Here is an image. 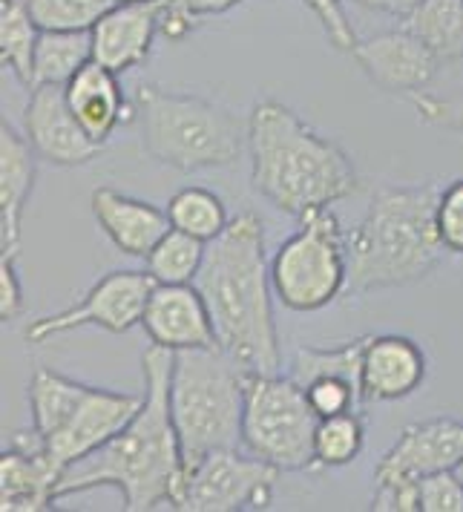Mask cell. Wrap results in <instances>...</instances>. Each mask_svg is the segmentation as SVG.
Wrapping results in <instances>:
<instances>
[{"instance_id":"29","label":"cell","mask_w":463,"mask_h":512,"mask_svg":"<svg viewBox=\"0 0 463 512\" xmlns=\"http://www.w3.org/2000/svg\"><path fill=\"white\" fill-rule=\"evenodd\" d=\"M366 446V423L360 412H343L317 420L314 469H337L360 458Z\"/></svg>"},{"instance_id":"26","label":"cell","mask_w":463,"mask_h":512,"mask_svg":"<svg viewBox=\"0 0 463 512\" xmlns=\"http://www.w3.org/2000/svg\"><path fill=\"white\" fill-rule=\"evenodd\" d=\"M41 29L32 21L26 0H0V64L32 90L35 47Z\"/></svg>"},{"instance_id":"40","label":"cell","mask_w":463,"mask_h":512,"mask_svg":"<svg viewBox=\"0 0 463 512\" xmlns=\"http://www.w3.org/2000/svg\"><path fill=\"white\" fill-rule=\"evenodd\" d=\"M190 12H196L199 18H210V15H225L233 6H239L242 0H182Z\"/></svg>"},{"instance_id":"6","label":"cell","mask_w":463,"mask_h":512,"mask_svg":"<svg viewBox=\"0 0 463 512\" xmlns=\"http://www.w3.org/2000/svg\"><path fill=\"white\" fill-rule=\"evenodd\" d=\"M245 380L248 369L219 346L173 354L170 415L182 443L185 469L216 449L242 443Z\"/></svg>"},{"instance_id":"11","label":"cell","mask_w":463,"mask_h":512,"mask_svg":"<svg viewBox=\"0 0 463 512\" xmlns=\"http://www.w3.org/2000/svg\"><path fill=\"white\" fill-rule=\"evenodd\" d=\"M141 400H144V395L87 386V392L81 395L67 423L44 441L52 464L61 472H67L72 464L90 458L93 452H98L104 443L113 441L118 432L136 418Z\"/></svg>"},{"instance_id":"33","label":"cell","mask_w":463,"mask_h":512,"mask_svg":"<svg viewBox=\"0 0 463 512\" xmlns=\"http://www.w3.org/2000/svg\"><path fill=\"white\" fill-rule=\"evenodd\" d=\"M438 231L443 248L449 254L463 256V179L440 187Z\"/></svg>"},{"instance_id":"15","label":"cell","mask_w":463,"mask_h":512,"mask_svg":"<svg viewBox=\"0 0 463 512\" xmlns=\"http://www.w3.org/2000/svg\"><path fill=\"white\" fill-rule=\"evenodd\" d=\"M141 328L150 337L153 346L170 351L187 349H216V328L210 308L196 288V282L187 285H162L156 282Z\"/></svg>"},{"instance_id":"32","label":"cell","mask_w":463,"mask_h":512,"mask_svg":"<svg viewBox=\"0 0 463 512\" xmlns=\"http://www.w3.org/2000/svg\"><path fill=\"white\" fill-rule=\"evenodd\" d=\"M374 512H420V478L374 469Z\"/></svg>"},{"instance_id":"22","label":"cell","mask_w":463,"mask_h":512,"mask_svg":"<svg viewBox=\"0 0 463 512\" xmlns=\"http://www.w3.org/2000/svg\"><path fill=\"white\" fill-rule=\"evenodd\" d=\"M403 26L435 52L443 67L463 61V0H423Z\"/></svg>"},{"instance_id":"37","label":"cell","mask_w":463,"mask_h":512,"mask_svg":"<svg viewBox=\"0 0 463 512\" xmlns=\"http://www.w3.org/2000/svg\"><path fill=\"white\" fill-rule=\"evenodd\" d=\"M202 24L196 12H190L182 0H162L159 6V38L170 44H182Z\"/></svg>"},{"instance_id":"4","label":"cell","mask_w":463,"mask_h":512,"mask_svg":"<svg viewBox=\"0 0 463 512\" xmlns=\"http://www.w3.org/2000/svg\"><path fill=\"white\" fill-rule=\"evenodd\" d=\"M440 185H380L348 233V294L403 288L426 280L443 262L438 231Z\"/></svg>"},{"instance_id":"42","label":"cell","mask_w":463,"mask_h":512,"mask_svg":"<svg viewBox=\"0 0 463 512\" xmlns=\"http://www.w3.org/2000/svg\"><path fill=\"white\" fill-rule=\"evenodd\" d=\"M455 475H458V478H461V484H463V458H461V464L455 466Z\"/></svg>"},{"instance_id":"34","label":"cell","mask_w":463,"mask_h":512,"mask_svg":"<svg viewBox=\"0 0 463 512\" xmlns=\"http://www.w3.org/2000/svg\"><path fill=\"white\" fill-rule=\"evenodd\" d=\"M412 104H415L417 118H420L423 124H429V127H435V130H446V133L463 136V93H415L412 95Z\"/></svg>"},{"instance_id":"27","label":"cell","mask_w":463,"mask_h":512,"mask_svg":"<svg viewBox=\"0 0 463 512\" xmlns=\"http://www.w3.org/2000/svg\"><path fill=\"white\" fill-rule=\"evenodd\" d=\"M205 256H208V242L179 228H170L156 242V248L144 256V265L147 274L162 285H187L196 282L205 265Z\"/></svg>"},{"instance_id":"5","label":"cell","mask_w":463,"mask_h":512,"mask_svg":"<svg viewBox=\"0 0 463 512\" xmlns=\"http://www.w3.org/2000/svg\"><path fill=\"white\" fill-rule=\"evenodd\" d=\"M133 107L141 150L170 170L231 167L248 150V121L202 95L141 84Z\"/></svg>"},{"instance_id":"10","label":"cell","mask_w":463,"mask_h":512,"mask_svg":"<svg viewBox=\"0 0 463 512\" xmlns=\"http://www.w3.org/2000/svg\"><path fill=\"white\" fill-rule=\"evenodd\" d=\"M156 288V280L147 271H110L70 308L38 317L26 326V340L41 346L55 334L72 328L98 326L110 334H127L130 328L141 326L147 300Z\"/></svg>"},{"instance_id":"28","label":"cell","mask_w":463,"mask_h":512,"mask_svg":"<svg viewBox=\"0 0 463 512\" xmlns=\"http://www.w3.org/2000/svg\"><path fill=\"white\" fill-rule=\"evenodd\" d=\"M164 210H167L173 228L190 233V236H196L202 242H213L231 222L222 196L199 185L176 190Z\"/></svg>"},{"instance_id":"2","label":"cell","mask_w":463,"mask_h":512,"mask_svg":"<svg viewBox=\"0 0 463 512\" xmlns=\"http://www.w3.org/2000/svg\"><path fill=\"white\" fill-rule=\"evenodd\" d=\"M213 317L216 343L256 374L282 372L271 262L265 256L262 219L245 210L208 242L205 265L196 277Z\"/></svg>"},{"instance_id":"20","label":"cell","mask_w":463,"mask_h":512,"mask_svg":"<svg viewBox=\"0 0 463 512\" xmlns=\"http://www.w3.org/2000/svg\"><path fill=\"white\" fill-rule=\"evenodd\" d=\"M38 179V153L24 133L0 124V245L3 254L18 256L24 213Z\"/></svg>"},{"instance_id":"14","label":"cell","mask_w":463,"mask_h":512,"mask_svg":"<svg viewBox=\"0 0 463 512\" xmlns=\"http://www.w3.org/2000/svg\"><path fill=\"white\" fill-rule=\"evenodd\" d=\"M61 469L47 455L44 438L29 426L15 432L0 455V510L44 512L58 504Z\"/></svg>"},{"instance_id":"16","label":"cell","mask_w":463,"mask_h":512,"mask_svg":"<svg viewBox=\"0 0 463 512\" xmlns=\"http://www.w3.org/2000/svg\"><path fill=\"white\" fill-rule=\"evenodd\" d=\"M426 380V354L412 337L369 334L363 349V400L394 403L415 395Z\"/></svg>"},{"instance_id":"41","label":"cell","mask_w":463,"mask_h":512,"mask_svg":"<svg viewBox=\"0 0 463 512\" xmlns=\"http://www.w3.org/2000/svg\"><path fill=\"white\" fill-rule=\"evenodd\" d=\"M116 6H124V3H147V0H113Z\"/></svg>"},{"instance_id":"18","label":"cell","mask_w":463,"mask_h":512,"mask_svg":"<svg viewBox=\"0 0 463 512\" xmlns=\"http://www.w3.org/2000/svg\"><path fill=\"white\" fill-rule=\"evenodd\" d=\"M159 6L162 0L113 6L90 29L93 58L113 72H130L144 64L159 38Z\"/></svg>"},{"instance_id":"30","label":"cell","mask_w":463,"mask_h":512,"mask_svg":"<svg viewBox=\"0 0 463 512\" xmlns=\"http://www.w3.org/2000/svg\"><path fill=\"white\" fill-rule=\"evenodd\" d=\"M113 6V0H26L32 21L44 32H90Z\"/></svg>"},{"instance_id":"13","label":"cell","mask_w":463,"mask_h":512,"mask_svg":"<svg viewBox=\"0 0 463 512\" xmlns=\"http://www.w3.org/2000/svg\"><path fill=\"white\" fill-rule=\"evenodd\" d=\"M351 58L377 90L409 95V98L423 93L443 67L435 58V52L406 26L360 41L351 52Z\"/></svg>"},{"instance_id":"12","label":"cell","mask_w":463,"mask_h":512,"mask_svg":"<svg viewBox=\"0 0 463 512\" xmlns=\"http://www.w3.org/2000/svg\"><path fill=\"white\" fill-rule=\"evenodd\" d=\"M24 136L35 147L38 159L55 167H81L98 159L104 144L87 136V130L72 116L67 87L41 84L29 90L24 107Z\"/></svg>"},{"instance_id":"3","label":"cell","mask_w":463,"mask_h":512,"mask_svg":"<svg viewBox=\"0 0 463 512\" xmlns=\"http://www.w3.org/2000/svg\"><path fill=\"white\" fill-rule=\"evenodd\" d=\"M248 156L256 193L297 219L360 190L346 150L274 98L259 101L248 118Z\"/></svg>"},{"instance_id":"9","label":"cell","mask_w":463,"mask_h":512,"mask_svg":"<svg viewBox=\"0 0 463 512\" xmlns=\"http://www.w3.org/2000/svg\"><path fill=\"white\" fill-rule=\"evenodd\" d=\"M279 469L256 455L216 449L185 469L176 510L182 512H248L265 510L274 498Z\"/></svg>"},{"instance_id":"39","label":"cell","mask_w":463,"mask_h":512,"mask_svg":"<svg viewBox=\"0 0 463 512\" xmlns=\"http://www.w3.org/2000/svg\"><path fill=\"white\" fill-rule=\"evenodd\" d=\"M351 3H357L363 9H371V12H383V15H392V18H403L406 21L423 0H351Z\"/></svg>"},{"instance_id":"23","label":"cell","mask_w":463,"mask_h":512,"mask_svg":"<svg viewBox=\"0 0 463 512\" xmlns=\"http://www.w3.org/2000/svg\"><path fill=\"white\" fill-rule=\"evenodd\" d=\"M87 392V383H78L67 374L52 372V369H35L29 380V412H32V429L47 441L55 435L72 409L78 406L81 395Z\"/></svg>"},{"instance_id":"1","label":"cell","mask_w":463,"mask_h":512,"mask_svg":"<svg viewBox=\"0 0 463 512\" xmlns=\"http://www.w3.org/2000/svg\"><path fill=\"white\" fill-rule=\"evenodd\" d=\"M176 351L150 346L141 357L144 400L136 418L90 458L72 464L58 484V501L98 487H116L127 512L176 510L185 481L182 443L170 415V374Z\"/></svg>"},{"instance_id":"21","label":"cell","mask_w":463,"mask_h":512,"mask_svg":"<svg viewBox=\"0 0 463 512\" xmlns=\"http://www.w3.org/2000/svg\"><path fill=\"white\" fill-rule=\"evenodd\" d=\"M67 101L72 116L98 144H107L124 121L136 118V107L127 104L118 72L98 64L95 58L75 72V78L67 84Z\"/></svg>"},{"instance_id":"31","label":"cell","mask_w":463,"mask_h":512,"mask_svg":"<svg viewBox=\"0 0 463 512\" xmlns=\"http://www.w3.org/2000/svg\"><path fill=\"white\" fill-rule=\"evenodd\" d=\"M305 397H308L311 409L317 412V418L360 412V406L366 403L360 386H354L351 380H343V377H320V380L308 383Z\"/></svg>"},{"instance_id":"8","label":"cell","mask_w":463,"mask_h":512,"mask_svg":"<svg viewBox=\"0 0 463 512\" xmlns=\"http://www.w3.org/2000/svg\"><path fill=\"white\" fill-rule=\"evenodd\" d=\"M317 412L305 389L282 374L248 372L242 446L279 472H314Z\"/></svg>"},{"instance_id":"38","label":"cell","mask_w":463,"mask_h":512,"mask_svg":"<svg viewBox=\"0 0 463 512\" xmlns=\"http://www.w3.org/2000/svg\"><path fill=\"white\" fill-rule=\"evenodd\" d=\"M18 256L3 254L0 259V320L12 323L24 314V285L18 274Z\"/></svg>"},{"instance_id":"36","label":"cell","mask_w":463,"mask_h":512,"mask_svg":"<svg viewBox=\"0 0 463 512\" xmlns=\"http://www.w3.org/2000/svg\"><path fill=\"white\" fill-rule=\"evenodd\" d=\"M325 29L331 47L340 49V52H354V47L360 44V38L354 35V29L348 24L346 12H343V0H302Z\"/></svg>"},{"instance_id":"35","label":"cell","mask_w":463,"mask_h":512,"mask_svg":"<svg viewBox=\"0 0 463 512\" xmlns=\"http://www.w3.org/2000/svg\"><path fill=\"white\" fill-rule=\"evenodd\" d=\"M420 512H463V484L455 469L420 478Z\"/></svg>"},{"instance_id":"19","label":"cell","mask_w":463,"mask_h":512,"mask_svg":"<svg viewBox=\"0 0 463 512\" xmlns=\"http://www.w3.org/2000/svg\"><path fill=\"white\" fill-rule=\"evenodd\" d=\"M90 210L98 228L116 245L121 254L144 256L170 231V216L153 202L127 196L116 187H95L90 193Z\"/></svg>"},{"instance_id":"17","label":"cell","mask_w":463,"mask_h":512,"mask_svg":"<svg viewBox=\"0 0 463 512\" xmlns=\"http://www.w3.org/2000/svg\"><path fill=\"white\" fill-rule=\"evenodd\" d=\"M463 458V420L432 418L406 426L374 469L423 478L432 472L455 469Z\"/></svg>"},{"instance_id":"25","label":"cell","mask_w":463,"mask_h":512,"mask_svg":"<svg viewBox=\"0 0 463 512\" xmlns=\"http://www.w3.org/2000/svg\"><path fill=\"white\" fill-rule=\"evenodd\" d=\"M363 349L366 337H354L337 346H300L294 351L288 377L297 380L302 389L320 377H343L363 392Z\"/></svg>"},{"instance_id":"24","label":"cell","mask_w":463,"mask_h":512,"mask_svg":"<svg viewBox=\"0 0 463 512\" xmlns=\"http://www.w3.org/2000/svg\"><path fill=\"white\" fill-rule=\"evenodd\" d=\"M93 61V38L90 32H44L35 47V70L32 87L61 84L67 87L75 72Z\"/></svg>"},{"instance_id":"7","label":"cell","mask_w":463,"mask_h":512,"mask_svg":"<svg viewBox=\"0 0 463 512\" xmlns=\"http://www.w3.org/2000/svg\"><path fill=\"white\" fill-rule=\"evenodd\" d=\"M271 285L288 311H323L348 288V233L331 208L305 213L271 259Z\"/></svg>"}]
</instances>
